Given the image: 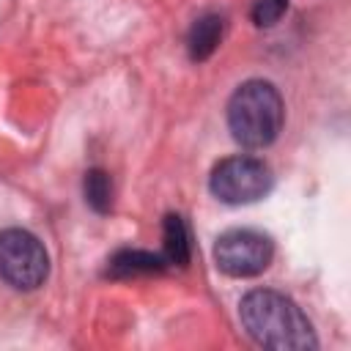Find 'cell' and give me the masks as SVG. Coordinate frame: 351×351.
Segmentation results:
<instances>
[{
  "instance_id": "obj_1",
  "label": "cell",
  "mask_w": 351,
  "mask_h": 351,
  "mask_svg": "<svg viewBox=\"0 0 351 351\" xmlns=\"http://www.w3.org/2000/svg\"><path fill=\"white\" fill-rule=\"evenodd\" d=\"M239 318L258 346L277 351H307L318 346L307 315L285 293L269 288L250 291L239 304Z\"/></svg>"
},
{
  "instance_id": "obj_2",
  "label": "cell",
  "mask_w": 351,
  "mask_h": 351,
  "mask_svg": "<svg viewBox=\"0 0 351 351\" xmlns=\"http://www.w3.org/2000/svg\"><path fill=\"white\" fill-rule=\"evenodd\" d=\"M285 118L280 90L266 80L241 82L228 101V129L244 148H266L277 140Z\"/></svg>"
},
{
  "instance_id": "obj_3",
  "label": "cell",
  "mask_w": 351,
  "mask_h": 351,
  "mask_svg": "<svg viewBox=\"0 0 351 351\" xmlns=\"http://www.w3.org/2000/svg\"><path fill=\"white\" fill-rule=\"evenodd\" d=\"M274 176L263 159L255 156H228L222 159L208 178L214 197L230 206H247L271 192Z\"/></svg>"
},
{
  "instance_id": "obj_4",
  "label": "cell",
  "mask_w": 351,
  "mask_h": 351,
  "mask_svg": "<svg viewBox=\"0 0 351 351\" xmlns=\"http://www.w3.org/2000/svg\"><path fill=\"white\" fill-rule=\"evenodd\" d=\"M47 274L49 255L33 233L22 228H8L0 233V277L8 285L33 291L47 280Z\"/></svg>"
},
{
  "instance_id": "obj_5",
  "label": "cell",
  "mask_w": 351,
  "mask_h": 351,
  "mask_svg": "<svg viewBox=\"0 0 351 351\" xmlns=\"http://www.w3.org/2000/svg\"><path fill=\"white\" fill-rule=\"evenodd\" d=\"M271 239L250 228L228 230L214 244V261L228 277H255L271 263Z\"/></svg>"
},
{
  "instance_id": "obj_6",
  "label": "cell",
  "mask_w": 351,
  "mask_h": 351,
  "mask_svg": "<svg viewBox=\"0 0 351 351\" xmlns=\"http://www.w3.org/2000/svg\"><path fill=\"white\" fill-rule=\"evenodd\" d=\"M219 38H222V16H217V14L200 16V19L192 25L189 38H186L189 58H192V60H206V58L217 49Z\"/></svg>"
},
{
  "instance_id": "obj_7",
  "label": "cell",
  "mask_w": 351,
  "mask_h": 351,
  "mask_svg": "<svg viewBox=\"0 0 351 351\" xmlns=\"http://www.w3.org/2000/svg\"><path fill=\"white\" fill-rule=\"evenodd\" d=\"M167 263L162 255H151L143 250H121L118 255H112L107 274L112 277H134V274H151V271H162Z\"/></svg>"
},
{
  "instance_id": "obj_8",
  "label": "cell",
  "mask_w": 351,
  "mask_h": 351,
  "mask_svg": "<svg viewBox=\"0 0 351 351\" xmlns=\"http://www.w3.org/2000/svg\"><path fill=\"white\" fill-rule=\"evenodd\" d=\"M162 258L170 266H186V261H189V233H186V225L178 214L165 217V252H162Z\"/></svg>"
},
{
  "instance_id": "obj_9",
  "label": "cell",
  "mask_w": 351,
  "mask_h": 351,
  "mask_svg": "<svg viewBox=\"0 0 351 351\" xmlns=\"http://www.w3.org/2000/svg\"><path fill=\"white\" fill-rule=\"evenodd\" d=\"M85 200L96 208V211H110L112 203V186L104 170H88L85 173Z\"/></svg>"
},
{
  "instance_id": "obj_10",
  "label": "cell",
  "mask_w": 351,
  "mask_h": 351,
  "mask_svg": "<svg viewBox=\"0 0 351 351\" xmlns=\"http://www.w3.org/2000/svg\"><path fill=\"white\" fill-rule=\"evenodd\" d=\"M288 11V0H255L252 5V22L258 27H271L282 19V14Z\"/></svg>"
}]
</instances>
